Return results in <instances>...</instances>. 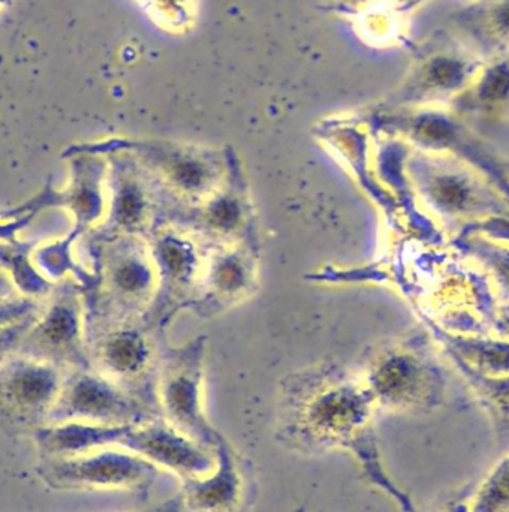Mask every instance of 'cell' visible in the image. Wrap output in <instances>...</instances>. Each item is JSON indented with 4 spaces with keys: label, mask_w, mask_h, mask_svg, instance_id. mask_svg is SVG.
Masks as SVG:
<instances>
[{
    "label": "cell",
    "mask_w": 509,
    "mask_h": 512,
    "mask_svg": "<svg viewBox=\"0 0 509 512\" xmlns=\"http://www.w3.org/2000/svg\"><path fill=\"white\" fill-rule=\"evenodd\" d=\"M378 411L358 370L315 364L280 381L276 439L304 457L351 454L370 486L393 499L400 511L417 512L411 496L385 469L375 430Z\"/></svg>",
    "instance_id": "cell-1"
},
{
    "label": "cell",
    "mask_w": 509,
    "mask_h": 512,
    "mask_svg": "<svg viewBox=\"0 0 509 512\" xmlns=\"http://www.w3.org/2000/svg\"><path fill=\"white\" fill-rule=\"evenodd\" d=\"M62 158L69 164V182L63 189L54 188L47 180L38 194L15 209L21 215L38 216L42 210L63 209L72 215V230L68 236L33 252L36 267L50 280L74 277L78 283L89 279L90 271L80 267L72 256V248L90 231L95 230L107 210L108 159L105 155L72 152L65 149Z\"/></svg>",
    "instance_id": "cell-2"
},
{
    "label": "cell",
    "mask_w": 509,
    "mask_h": 512,
    "mask_svg": "<svg viewBox=\"0 0 509 512\" xmlns=\"http://www.w3.org/2000/svg\"><path fill=\"white\" fill-rule=\"evenodd\" d=\"M92 280L83 286L84 333L141 319L156 292V271L149 243L141 237L84 240Z\"/></svg>",
    "instance_id": "cell-3"
},
{
    "label": "cell",
    "mask_w": 509,
    "mask_h": 512,
    "mask_svg": "<svg viewBox=\"0 0 509 512\" xmlns=\"http://www.w3.org/2000/svg\"><path fill=\"white\" fill-rule=\"evenodd\" d=\"M358 373L379 411L432 414L447 396V372L426 331H411L376 346Z\"/></svg>",
    "instance_id": "cell-4"
},
{
    "label": "cell",
    "mask_w": 509,
    "mask_h": 512,
    "mask_svg": "<svg viewBox=\"0 0 509 512\" xmlns=\"http://www.w3.org/2000/svg\"><path fill=\"white\" fill-rule=\"evenodd\" d=\"M376 137L393 138L423 152L453 156L486 176L509 201V180L502 158L453 111L421 107H379L360 117Z\"/></svg>",
    "instance_id": "cell-5"
},
{
    "label": "cell",
    "mask_w": 509,
    "mask_h": 512,
    "mask_svg": "<svg viewBox=\"0 0 509 512\" xmlns=\"http://www.w3.org/2000/svg\"><path fill=\"white\" fill-rule=\"evenodd\" d=\"M406 174L424 209L444 224L460 227L509 216V201L480 171L444 153L412 150Z\"/></svg>",
    "instance_id": "cell-6"
},
{
    "label": "cell",
    "mask_w": 509,
    "mask_h": 512,
    "mask_svg": "<svg viewBox=\"0 0 509 512\" xmlns=\"http://www.w3.org/2000/svg\"><path fill=\"white\" fill-rule=\"evenodd\" d=\"M72 152L105 155L126 152L134 156L180 203L197 204L209 197L225 177V149L164 140L113 137L96 143L66 147Z\"/></svg>",
    "instance_id": "cell-7"
},
{
    "label": "cell",
    "mask_w": 509,
    "mask_h": 512,
    "mask_svg": "<svg viewBox=\"0 0 509 512\" xmlns=\"http://www.w3.org/2000/svg\"><path fill=\"white\" fill-rule=\"evenodd\" d=\"M227 171L221 185L197 204L177 203L168 225L194 236L206 249L248 245L261 249L254 198L242 161L233 147H225Z\"/></svg>",
    "instance_id": "cell-8"
},
{
    "label": "cell",
    "mask_w": 509,
    "mask_h": 512,
    "mask_svg": "<svg viewBox=\"0 0 509 512\" xmlns=\"http://www.w3.org/2000/svg\"><path fill=\"white\" fill-rule=\"evenodd\" d=\"M108 159L107 210L101 224L84 240L132 236L147 240L168 225L171 210L180 203L134 156L105 153Z\"/></svg>",
    "instance_id": "cell-9"
},
{
    "label": "cell",
    "mask_w": 509,
    "mask_h": 512,
    "mask_svg": "<svg viewBox=\"0 0 509 512\" xmlns=\"http://www.w3.org/2000/svg\"><path fill=\"white\" fill-rule=\"evenodd\" d=\"M207 340L204 334L185 345H171L168 336L161 340L156 400L159 414L170 426L213 451L225 436L204 409Z\"/></svg>",
    "instance_id": "cell-10"
},
{
    "label": "cell",
    "mask_w": 509,
    "mask_h": 512,
    "mask_svg": "<svg viewBox=\"0 0 509 512\" xmlns=\"http://www.w3.org/2000/svg\"><path fill=\"white\" fill-rule=\"evenodd\" d=\"M143 318L114 322L87 331L92 369L159 412L156 400L161 340ZM161 415V414H159Z\"/></svg>",
    "instance_id": "cell-11"
},
{
    "label": "cell",
    "mask_w": 509,
    "mask_h": 512,
    "mask_svg": "<svg viewBox=\"0 0 509 512\" xmlns=\"http://www.w3.org/2000/svg\"><path fill=\"white\" fill-rule=\"evenodd\" d=\"M156 271V292L143 321L153 333L167 334L177 315L197 294L207 249L191 234L164 225L147 239Z\"/></svg>",
    "instance_id": "cell-12"
},
{
    "label": "cell",
    "mask_w": 509,
    "mask_h": 512,
    "mask_svg": "<svg viewBox=\"0 0 509 512\" xmlns=\"http://www.w3.org/2000/svg\"><path fill=\"white\" fill-rule=\"evenodd\" d=\"M15 354L62 370L92 367L84 333L83 291L74 277L54 282L47 301Z\"/></svg>",
    "instance_id": "cell-13"
},
{
    "label": "cell",
    "mask_w": 509,
    "mask_h": 512,
    "mask_svg": "<svg viewBox=\"0 0 509 512\" xmlns=\"http://www.w3.org/2000/svg\"><path fill=\"white\" fill-rule=\"evenodd\" d=\"M36 474L53 490L149 493L159 468L138 454L120 448H101L77 456L42 457Z\"/></svg>",
    "instance_id": "cell-14"
},
{
    "label": "cell",
    "mask_w": 509,
    "mask_h": 512,
    "mask_svg": "<svg viewBox=\"0 0 509 512\" xmlns=\"http://www.w3.org/2000/svg\"><path fill=\"white\" fill-rule=\"evenodd\" d=\"M159 417L158 411L89 367L65 370L48 424L135 426Z\"/></svg>",
    "instance_id": "cell-15"
},
{
    "label": "cell",
    "mask_w": 509,
    "mask_h": 512,
    "mask_svg": "<svg viewBox=\"0 0 509 512\" xmlns=\"http://www.w3.org/2000/svg\"><path fill=\"white\" fill-rule=\"evenodd\" d=\"M65 370L12 354L0 364V427L26 435L47 426Z\"/></svg>",
    "instance_id": "cell-16"
},
{
    "label": "cell",
    "mask_w": 509,
    "mask_h": 512,
    "mask_svg": "<svg viewBox=\"0 0 509 512\" xmlns=\"http://www.w3.org/2000/svg\"><path fill=\"white\" fill-rule=\"evenodd\" d=\"M261 249L227 245L207 249L203 274L189 312L203 319L221 315L255 294Z\"/></svg>",
    "instance_id": "cell-17"
},
{
    "label": "cell",
    "mask_w": 509,
    "mask_h": 512,
    "mask_svg": "<svg viewBox=\"0 0 509 512\" xmlns=\"http://www.w3.org/2000/svg\"><path fill=\"white\" fill-rule=\"evenodd\" d=\"M215 468L203 477L182 480L188 512H251L256 483L251 463L237 453L227 438L212 451Z\"/></svg>",
    "instance_id": "cell-18"
},
{
    "label": "cell",
    "mask_w": 509,
    "mask_h": 512,
    "mask_svg": "<svg viewBox=\"0 0 509 512\" xmlns=\"http://www.w3.org/2000/svg\"><path fill=\"white\" fill-rule=\"evenodd\" d=\"M119 448L173 472L180 481L203 477L215 468L212 451L201 447L161 417L126 427Z\"/></svg>",
    "instance_id": "cell-19"
},
{
    "label": "cell",
    "mask_w": 509,
    "mask_h": 512,
    "mask_svg": "<svg viewBox=\"0 0 509 512\" xmlns=\"http://www.w3.org/2000/svg\"><path fill=\"white\" fill-rule=\"evenodd\" d=\"M475 65L451 54H436L417 66L384 107H421L445 96L460 95L474 81Z\"/></svg>",
    "instance_id": "cell-20"
},
{
    "label": "cell",
    "mask_w": 509,
    "mask_h": 512,
    "mask_svg": "<svg viewBox=\"0 0 509 512\" xmlns=\"http://www.w3.org/2000/svg\"><path fill=\"white\" fill-rule=\"evenodd\" d=\"M429 327L448 357L457 358L478 372L509 375V340L451 333L433 322H430Z\"/></svg>",
    "instance_id": "cell-21"
},
{
    "label": "cell",
    "mask_w": 509,
    "mask_h": 512,
    "mask_svg": "<svg viewBox=\"0 0 509 512\" xmlns=\"http://www.w3.org/2000/svg\"><path fill=\"white\" fill-rule=\"evenodd\" d=\"M509 107V63L498 62L487 66L472 81L471 86L457 96L454 114L466 117L499 116Z\"/></svg>",
    "instance_id": "cell-22"
},
{
    "label": "cell",
    "mask_w": 509,
    "mask_h": 512,
    "mask_svg": "<svg viewBox=\"0 0 509 512\" xmlns=\"http://www.w3.org/2000/svg\"><path fill=\"white\" fill-rule=\"evenodd\" d=\"M489 417L501 441H509V375L478 372L457 358H450Z\"/></svg>",
    "instance_id": "cell-23"
},
{
    "label": "cell",
    "mask_w": 509,
    "mask_h": 512,
    "mask_svg": "<svg viewBox=\"0 0 509 512\" xmlns=\"http://www.w3.org/2000/svg\"><path fill=\"white\" fill-rule=\"evenodd\" d=\"M36 242H0V267L9 274L23 297H47L53 289L48 279L33 261Z\"/></svg>",
    "instance_id": "cell-24"
},
{
    "label": "cell",
    "mask_w": 509,
    "mask_h": 512,
    "mask_svg": "<svg viewBox=\"0 0 509 512\" xmlns=\"http://www.w3.org/2000/svg\"><path fill=\"white\" fill-rule=\"evenodd\" d=\"M453 243L483 265L495 283L501 303H509V245L474 233L457 234Z\"/></svg>",
    "instance_id": "cell-25"
},
{
    "label": "cell",
    "mask_w": 509,
    "mask_h": 512,
    "mask_svg": "<svg viewBox=\"0 0 509 512\" xmlns=\"http://www.w3.org/2000/svg\"><path fill=\"white\" fill-rule=\"evenodd\" d=\"M469 512H509V453L484 475L468 498Z\"/></svg>",
    "instance_id": "cell-26"
},
{
    "label": "cell",
    "mask_w": 509,
    "mask_h": 512,
    "mask_svg": "<svg viewBox=\"0 0 509 512\" xmlns=\"http://www.w3.org/2000/svg\"><path fill=\"white\" fill-rule=\"evenodd\" d=\"M38 298L14 297L0 300V331L41 312Z\"/></svg>",
    "instance_id": "cell-27"
},
{
    "label": "cell",
    "mask_w": 509,
    "mask_h": 512,
    "mask_svg": "<svg viewBox=\"0 0 509 512\" xmlns=\"http://www.w3.org/2000/svg\"><path fill=\"white\" fill-rule=\"evenodd\" d=\"M35 215H21L15 207L0 209V242H17L18 233L32 224Z\"/></svg>",
    "instance_id": "cell-28"
},
{
    "label": "cell",
    "mask_w": 509,
    "mask_h": 512,
    "mask_svg": "<svg viewBox=\"0 0 509 512\" xmlns=\"http://www.w3.org/2000/svg\"><path fill=\"white\" fill-rule=\"evenodd\" d=\"M38 315L39 313H36V315L29 316V318L23 319V321L17 322V324L0 331V364H2L6 358L15 354L18 345H20L21 340H23L24 334L32 327Z\"/></svg>",
    "instance_id": "cell-29"
},
{
    "label": "cell",
    "mask_w": 509,
    "mask_h": 512,
    "mask_svg": "<svg viewBox=\"0 0 509 512\" xmlns=\"http://www.w3.org/2000/svg\"><path fill=\"white\" fill-rule=\"evenodd\" d=\"M489 322L495 334L493 337L509 340V303L493 306L489 312Z\"/></svg>",
    "instance_id": "cell-30"
},
{
    "label": "cell",
    "mask_w": 509,
    "mask_h": 512,
    "mask_svg": "<svg viewBox=\"0 0 509 512\" xmlns=\"http://www.w3.org/2000/svg\"><path fill=\"white\" fill-rule=\"evenodd\" d=\"M490 24L496 33L509 36V0H499L490 11Z\"/></svg>",
    "instance_id": "cell-31"
},
{
    "label": "cell",
    "mask_w": 509,
    "mask_h": 512,
    "mask_svg": "<svg viewBox=\"0 0 509 512\" xmlns=\"http://www.w3.org/2000/svg\"><path fill=\"white\" fill-rule=\"evenodd\" d=\"M375 0H333L334 11L340 14L357 15L367 11Z\"/></svg>",
    "instance_id": "cell-32"
},
{
    "label": "cell",
    "mask_w": 509,
    "mask_h": 512,
    "mask_svg": "<svg viewBox=\"0 0 509 512\" xmlns=\"http://www.w3.org/2000/svg\"><path fill=\"white\" fill-rule=\"evenodd\" d=\"M138 512H188L183 502L182 495L173 496V498L167 499V501L161 502V504L153 505V507L147 508V510Z\"/></svg>",
    "instance_id": "cell-33"
},
{
    "label": "cell",
    "mask_w": 509,
    "mask_h": 512,
    "mask_svg": "<svg viewBox=\"0 0 509 512\" xmlns=\"http://www.w3.org/2000/svg\"><path fill=\"white\" fill-rule=\"evenodd\" d=\"M17 291V286L14 285L9 274L0 267V300L18 297Z\"/></svg>",
    "instance_id": "cell-34"
},
{
    "label": "cell",
    "mask_w": 509,
    "mask_h": 512,
    "mask_svg": "<svg viewBox=\"0 0 509 512\" xmlns=\"http://www.w3.org/2000/svg\"><path fill=\"white\" fill-rule=\"evenodd\" d=\"M436 512H469L468 498L456 499V501L448 502L441 510Z\"/></svg>",
    "instance_id": "cell-35"
},
{
    "label": "cell",
    "mask_w": 509,
    "mask_h": 512,
    "mask_svg": "<svg viewBox=\"0 0 509 512\" xmlns=\"http://www.w3.org/2000/svg\"><path fill=\"white\" fill-rule=\"evenodd\" d=\"M396 2L399 3V8L402 9V11H409L415 0H396Z\"/></svg>",
    "instance_id": "cell-36"
},
{
    "label": "cell",
    "mask_w": 509,
    "mask_h": 512,
    "mask_svg": "<svg viewBox=\"0 0 509 512\" xmlns=\"http://www.w3.org/2000/svg\"><path fill=\"white\" fill-rule=\"evenodd\" d=\"M502 168H504L505 174H507L509 180V158H502Z\"/></svg>",
    "instance_id": "cell-37"
},
{
    "label": "cell",
    "mask_w": 509,
    "mask_h": 512,
    "mask_svg": "<svg viewBox=\"0 0 509 512\" xmlns=\"http://www.w3.org/2000/svg\"><path fill=\"white\" fill-rule=\"evenodd\" d=\"M426 2H429V0H415V2L412 3L411 9L418 8V6L424 5ZM411 9H409V11H411Z\"/></svg>",
    "instance_id": "cell-38"
},
{
    "label": "cell",
    "mask_w": 509,
    "mask_h": 512,
    "mask_svg": "<svg viewBox=\"0 0 509 512\" xmlns=\"http://www.w3.org/2000/svg\"><path fill=\"white\" fill-rule=\"evenodd\" d=\"M11 5V0H0V6Z\"/></svg>",
    "instance_id": "cell-39"
},
{
    "label": "cell",
    "mask_w": 509,
    "mask_h": 512,
    "mask_svg": "<svg viewBox=\"0 0 509 512\" xmlns=\"http://www.w3.org/2000/svg\"><path fill=\"white\" fill-rule=\"evenodd\" d=\"M297 512H304L303 508H300Z\"/></svg>",
    "instance_id": "cell-40"
}]
</instances>
